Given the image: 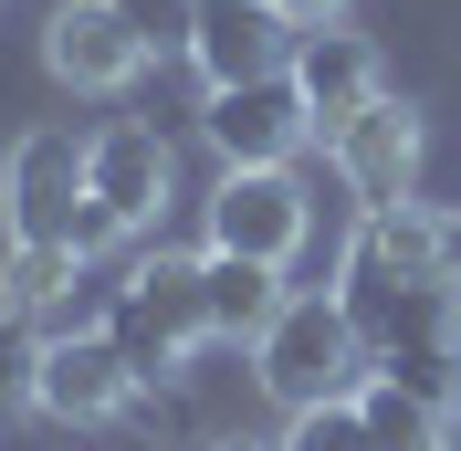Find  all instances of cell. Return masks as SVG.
I'll list each match as a JSON object with an SVG mask.
<instances>
[{"instance_id": "cell-12", "label": "cell", "mask_w": 461, "mask_h": 451, "mask_svg": "<svg viewBox=\"0 0 461 451\" xmlns=\"http://www.w3.org/2000/svg\"><path fill=\"white\" fill-rule=\"evenodd\" d=\"M430 273H440V210L367 199V221L346 242V283H430Z\"/></svg>"}, {"instance_id": "cell-8", "label": "cell", "mask_w": 461, "mask_h": 451, "mask_svg": "<svg viewBox=\"0 0 461 451\" xmlns=\"http://www.w3.org/2000/svg\"><path fill=\"white\" fill-rule=\"evenodd\" d=\"M294 95H304V115H315V137H336L357 106H377V53L357 42V32L315 22V32H294Z\"/></svg>"}, {"instance_id": "cell-10", "label": "cell", "mask_w": 461, "mask_h": 451, "mask_svg": "<svg viewBox=\"0 0 461 451\" xmlns=\"http://www.w3.org/2000/svg\"><path fill=\"white\" fill-rule=\"evenodd\" d=\"M346 315H357V336H367V357H409V346H440L451 336V305L461 283H336Z\"/></svg>"}, {"instance_id": "cell-17", "label": "cell", "mask_w": 461, "mask_h": 451, "mask_svg": "<svg viewBox=\"0 0 461 451\" xmlns=\"http://www.w3.org/2000/svg\"><path fill=\"white\" fill-rule=\"evenodd\" d=\"M126 294H137L158 326H168L178 346H200L210 336V305H200V262H178V253H158V262H137L126 273Z\"/></svg>"}, {"instance_id": "cell-24", "label": "cell", "mask_w": 461, "mask_h": 451, "mask_svg": "<svg viewBox=\"0 0 461 451\" xmlns=\"http://www.w3.org/2000/svg\"><path fill=\"white\" fill-rule=\"evenodd\" d=\"M221 451H284V441H221Z\"/></svg>"}, {"instance_id": "cell-1", "label": "cell", "mask_w": 461, "mask_h": 451, "mask_svg": "<svg viewBox=\"0 0 461 451\" xmlns=\"http://www.w3.org/2000/svg\"><path fill=\"white\" fill-rule=\"evenodd\" d=\"M252 378L284 410H325V399H357L377 378L367 336H357V315H346V294H284V315L252 336Z\"/></svg>"}, {"instance_id": "cell-6", "label": "cell", "mask_w": 461, "mask_h": 451, "mask_svg": "<svg viewBox=\"0 0 461 451\" xmlns=\"http://www.w3.org/2000/svg\"><path fill=\"white\" fill-rule=\"evenodd\" d=\"M42 63H53L63 85H85V95H115V85L147 63V42L126 32L115 0H63L53 22H42Z\"/></svg>"}, {"instance_id": "cell-21", "label": "cell", "mask_w": 461, "mask_h": 451, "mask_svg": "<svg viewBox=\"0 0 461 451\" xmlns=\"http://www.w3.org/2000/svg\"><path fill=\"white\" fill-rule=\"evenodd\" d=\"M440 283H461V199L440 210Z\"/></svg>"}, {"instance_id": "cell-11", "label": "cell", "mask_w": 461, "mask_h": 451, "mask_svg": "<svg viewBox=\"0 0 461 451\" xmlns=\"http://www.w3.org/2000/svg\"><path fill=\"white\" fill-rule=\"evenodd\" d=\"M126 399H137V378H126L105 326L95 336H42V410L53 420H115Z\"/></svg>"}, {"instance_id": "cell-18", "label": "cell", "mask_w": 461, "mask_h": 451, "mask_svg": "<svg viewBox=\"0 0 461 451\" xmlns=\"http://www.w3.org/2000/svg\"><path fill=\"white\" fill-rule=\"evenodd\" d=\"M22 399H42V326L0 305V420H11Z\"/></svg>"}, {"instance_id": "cell-5", "label": "cell", "mask_w": 461, "mask_h": 451, "mask_svg": "<svg viewBox=\"0 0 461 451\" xmlns=\"http://www.w3.org/2000/svg\"><path fill=\"white\" fill-rule=\"evenodd\" d=\"M189 63H200V85L284 74L294 63V22L273 11V0H200V11H189Z\"/></svg>"}, {"instance_id": "cell-16", "label": "cell", "mask_w": 461, "mask_h": 451, "mask_svg": "<svg viewBox=\"0 0 461 451\" xmlns=\"http://www.w3.org/2000/svg\"><path fill=\"white\" fill-rule=\"evenodd\" d=\"M105 336H115V357H126V378H137V389H168L178 367H189V346H178L168 326L126 294V283H115V305H105Z\"/></svg>"}, {"instance_id": "cell-14", "label": "cell", "mask_w": 461, "mask_h": 451, "mask_svg": "<svg viewBox=\"0 0 461 451\" xmlns=\"http://www.w3.org/2000/svg\"><path fill=\"white\" fill-rule=\"evenodd\" d=\"M74 283H85V253H74V242H11V262H0V305L42 326Z\"/></svg>"}, {"instance_id": "cell-7", "label": "cell", "mask_w": 461, "mask_h": 451, "mask_svg": "<svg viewBox=\"0 0 461 451\" xmlns=\"http://www.w3.org/2000/svg\"><path fill=\"white\" fill-rule=\"evenodd\" d=\"M325 147H336V179H346L357 199H409V169H420V115H409L399 95H377V106H357Z\"/></svg>"}, {"instance_id": "cell-20", "label": "cell", "mask_w": 461, "mask_h": 451, "mask_svg": "<svg viewBox=\"0 0 461 451\" xmlns=\"http://www.w3.org/2000/svg\"><path fill=\"white\" fill-rule=\"evenodd\" d=\"M115 11H126V32H137L147 53H189V11L200 0H115Z\"/></svg>"}, {"instance_id": "cell-15", "label": "cell", "mask_w": 461, "mask_h": 451, "mask_svg": "<svg viewBox=\"0 0 461 451\" xmlns=\"http://www.w3.org/2000/svg\"><path fill=\"white\" fill-rule=\"evenodd\" d=\"M357 420H367V451H440V410L420 389H399L388 367L357 389Z\"/></svg>"}, {"instance_id": "cell-9", "label": "cell", "mask_w": 461, "mask_h": 451, "mask_svg": "<svg viewBox=\"0 0 461 451\" xmlns=\"http://www.w3.org/2000/svg\"><path fill=\"white\" fill-rule=\"evenodd\" d=\"M85 189L115 210V231H147L168 210V137H158V126H105V137H85Z\"/></svg>"}, {"instance_id": "cell-19", "label": "cell", "mask_w": 461, "mask_h": 451, "mask_svg": "<svg viewBox=\"0 0 461 451\" xmlns=\"http://www.w3.org/2000/svg\"><path fill=\"white\" fill-rule=\"evenodd\" d=\"M284 451H367V420H357V399H325V410H294Z\"/></svg>"}, {"instance_id": "cell-23", "label": "cell", "mask_w": 461, "mask_h": 451, "mask_svg": "<svg viewBox=\"0 0 461 451\" xmlns=\"http://www.w3.org/2000/svg\"><path fill=\"white\" fill-rule=\"evenodd\" d=\"M440 451H461V399H451V410H440Z\"/></svg>"}, {"instance_id": "cell-13", "label": "cell", "mask_w": 461, "mask_h": 451, "mask_svg": "<svg viewBox=\"0 0 461 451\" xmlns=\"http://www.w3.org/2000/svg\"><path fill=\"white\" fill-rule=\"evenodd\" d=\"M200 305H210V336H262L284 315V262H252V253H200Z\"/></svg>"}, {"instance_id": "cell-3", "label": "cell", "mask_w": 461, "mask_h": 451, "mask_svg": "<svg viewBox=\"0 0 461 451\" xmlns=\"http://www.w3.org/2000/svg\"><path fill=\"white\" fill-rule=\"evenodd\" d=\"M315 231V199L294 169H221L210 189V253H252V262H294Z\"/></svg>"}, {"instance_id": "cell-2", "label": "cell", "mask_w": 461, "mask_h": 451, "mask_svg": "<svg viewBox=\"0 0 461 451\" xmlns=\"http://www.w3.org/2000/svg\"><path fill=\"white\" fill-rule=\"evenodd\" d=\"M74 210H85V137L74 126H32L0 158V221L11 242H74Z\"/></svg>"}, {"instance_id": "cell-4", "label": "cell", "mask_w": 461, "mask_h": 451, "mask_svg": "<svg viewBox=\"0 0 461 451\" xmlns=\"http://www.w3.org/2000/svg\"><path fill=\"white\" fill-rule=\"evenodd\" d=\"M210 147L221 169H294V147L315 137V115L294 95V74H252V85H210Z\"/></svg>"}, {"instance_id": "cell-22", "label": "cell", "mask_w": 461, "mask_h": 451, "mask_svg": "<svg viewBox=\"0 0 461 451\" xmlns=\"http://www.w3.org/2000/svg\"><path fill=\"white\" fill-rule=\"evenodd\" d=\"M273 11H284V22H294V32H315V22H336L346 0H273Z\"/></svg>"}]
</instances>
